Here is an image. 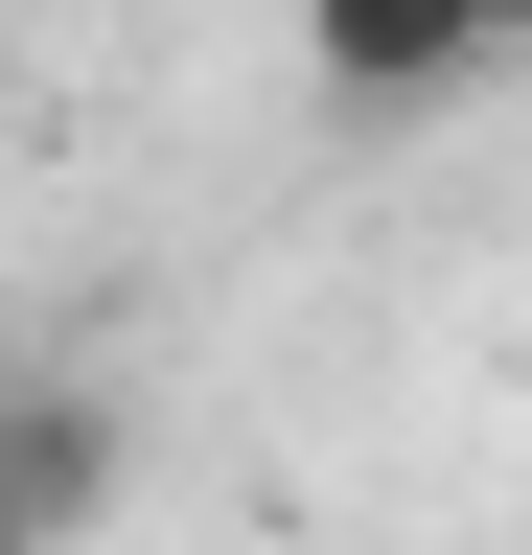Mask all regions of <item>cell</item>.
<instances>
[{
	"mask_svg": "<svg viewBox=\"0 0 532 555\" xmlns=\"http://www.w3.org/2000/svg\"><path fill=\"white\" fill-rule=\"evenodd\" d=\"M486 47H532V0H486Z\"/></svg>",
	"mask_w": 532,
	"mask_h": 555,
	"instance_id": "cell-4",
	"label": "cell"
},
{
	"mask_svg": "<svg viewBox=\"0 0 532 555\" xmlns=\"http://www.w3.org/2000/svg\"><path fill=\"white\" fill-rule=\"evenodd\" d=\"M278 24H301V69H324V93H348V116H440V93H486V0H278Z\"/></svg>",
	"mask_w": 532,
	"mask_h": 555,
	"instance_id": "cell-1",
	"label": "cell"
},
{
	"mask_svg": "<svg viewBox=\"0 0 532 555\" xmlns=\"http://www.w3.org/2000/svg\"><path fill=\"white\" fill-rule=\"evenodd\" d=\"M0 486H24V509H47V555H70L116 486H140V416H116L93 371H0Z\"/></svg>",
	"mask_w": 532,
	"mask_h": 555,
	"instance_id": "cell-2",
	"label": "cell"
},
{
	"mask_svg": "<svg viewBox=\"0 0 532 555\" xmlns=\"http://www.w3.org/2000/svg\"><path fill=\"white\" fill-rule=\"evenodd\" d=\"M0 555H47V509H24V486H0Z\"/></svg>",
	"mask_w": 532,
	"mask_h": 555,
	"instance_id": "cell-3",
	"label": "cell"
}]
</instances>
